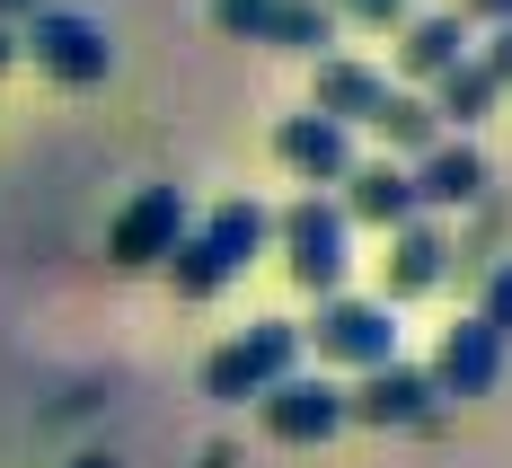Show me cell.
Returning a JSON list of instances; mask_svg holds the SVG:
<instances>
[{
    "mask_svg": "<svg viewBox=\"0 0 512 468\" xmlns=\"http://www.w3.org/2000/svg\"><path fill=\"white\" fill-rule=\"evenodd\" d=\"M477 62H486L495 89H512V27H486V53H477Z\"/></svg>",
    "mask_w": 512,
    "mask_h": 468,
    "instance_id": "obj_22",
    "label": "cell"
},
{
    "mask_svg": "<svg viewBox=\"0 0 512 468\" xmlns=\"http://www.w3.org/2000/svg\"><path fill=\"white\" fill-rule=\"evenodd\" d=\"M495 98H504V89L486 80V62H477V53L451 62V71L433 80V115H442V133L460 124V142H468V124H486V115H495Z\"/></svg>",
    "mask_w": 512,
    "mask_h": 468,
    "instance_id": "obj_18",
    "label": "cell"
},
{
    "mask_svg": "<svg viewBox=\"0 0 512 468\" xmlns=\"http://www.w3.org/2000/svg\"><path fill=\"white\" fill-rule=\"evenodd\" d=\"M195 239H204V248L230 265V274H248V265L265 257V239H274V212L256 204V195H221V204L195 221Z\"/></svg>",
    "mask_w": 512,
    "mask_h": 468,
    "instance_id": "obj_16",
    "label": "cell"
},
{
    "mask_svg": "<svg viewBox=\"0 0 512 468\" xmlns=\"http://www.w3.org/2000/svg\"><path fill=\"white\" fill-rule=\"evenodd\" d=\"M256 424H265V442H283V451H318V442L345 433V389H336L327 371H292V380H274V389L256 398Z\"/></svg>",
    "mask_w": 512,
    "mask_h": 468,
    "instance_id": "obj_5",
    "label": "cell"
},
{
    "mask_svg": "<svg viewBox=\"0 0 512 468\" xmlns=\"http://www.w3.org/2000/svg\"><path fill=\"white\" fill-rule=\"evenodd\" d=\"M407 177H415V212H424V221H433V212H468L486 195V159H477V142H460V133H442Z\"/></svg>",
    "mask_w": 512,
    "mask_h": 468,
    "instance_id": "obj_12",
    "label": "cell"
},
{
    "mask_svg": "<svg viewBox=\"0 0 512 468\" xmlns=\"http://www.w3.org/2000/svg\"><path fill=\"white\" fill-rule=\"evenodd\" d=\"M477 318H486V327H495V336L512 345V257L486 274V292H477Z\"/></svg>",
    "mask_w": 512,
    "mask_h": 468,
    "instance_id": "obj_21",
    "label": "cell"
},
{
    "mask_svg": "<svg viewBox=\"0 0 512 468\" xmlns=\"http://www.w3.org/2000/svg\"><path fill=\"white\" fill-rule=\"evenodd\" d=\"M71 468H124V460H115V451H80Z\"/></svg>",
    "mask_w": 512,
    "mask_h": 468,
    "instance_id": "obj_25",
    "label": "cell"
},
{
    "mask_svg": "<svg viewBox=\"0 0 512 468\" xmlns=\"http://www.w3.org/2000/svg\"><path fill=\"white\" fill-rule=\"evenodd\" d=\"M301 354H318V371L336 380V371H380L398 363V310L389 301H354V292H327L318 318L301 327Z\"/></svg>",
    "mask_w": 512,
    "mask_h": 468,
    "instance_id": "obj_2",
    "label": "cell"
},
{
    "mask_svg": "<svg viewBox=\"0 0 512 468\" xmlns=\"http://www.w3.org/2000/svg\"><path fill=\"white\" fill-rule=\"evenodd\" d=\"M168 283H177V301H212V292L230 283V265H221L204 239L186 230V239H177V257H168Z\"/></svg>",
    "mask_w": 512,
    "mask_h": 468,
    "instance_id": "obj_19",
    "label": "cell"
},
{
    "mask_svg": "<svg viewBox=\"0 0 512 468\" xmlns=\"http://www.w3.org/2000/svg\"><path fill=\"white\" fill-rule=\"evenodd\" d=\"M274 239H283V265H292V283H301L309 301L345 292V265H354V221L327 204V195L283 204V212H274Z\"/></svg>",
    "mask_w": 512,
    "mask_h": 468,
    "instance_id": "obj_3",
    "label": "cell"
},
{
    "mask_svg": "<svg viewBox=\"0 0 512 468\" xmlns=\"http://www.w3.org/2000/svg\"><path fill=\"white\" fill-rule=\"evenodd\" d=\"M292 371H301V327L292 318H248L230 345L204 354V398L212 407H248L274 380H292Z\"/></svg>",
    "mask_w": 512,
    "mask_h": 468,
    "instance_id": "obj_1",
    "label": "cell"
},
{
    "mask_svg": "<svg viewBox=\"0 0 512 468\" xmlns=\"http://www.w3.org/2000/svg\"><path fill=\"white\" fill-rule=\"evenodd\" d=\"M442 283H451V230L415 212L407 230H389V257H380V301L398 310V301H424V292H442Z\"/></svg>",
    "mask_w": 512,
    "mask_h": 468,
    "instance_id": "obj_10",
    "label": "cell"
},
{
    "mask_svg": "<svg viewBox=\"0 0 512 468\" xmlns=\"http://www.w3.org/2000/svg\"><path fill=\"white\" fill-rule=\"evenodd\" d=\"M336 27H371V36H398L407 27V0H318Z\"/></svg>",
    "mask_w": 512,
    "mask_h": 468,
    "instance_id": "obj_20",
    "label": "cell"
},
{
    "mask_svg": "<svg viewBox=\"0 0 512 468\" xmlns=\"http://www.w3.org/2000/svg\"><path fill=\"white\" fill-rule=\"evenodd\" d=\"M468 18L460 9H433V18H407V27H398V71H407L415 89H433V80H442V71H451V62H468Z\"/></svg>",
    "mask_w": 512,
    "mask_h": 468,
    "instance_id": "obj_15",
    "label": "cell"
},
{
    "mask_svg": "<svg viewBox=\"0 0 512 468\" xmlns=\"http://www.w3.org/2000/svg\"><path fill=\"white\" fill-rule=\"evenodd\" d=\"M274 159H283L301 186H345V177H354V133L301 106V115H283V124H274Z\"/></svg>",
    "mask_w": 512,
    "mask_h": 468,
    "instance_id": "obj_11",
    "label": "cell"
},
{
    "mask_svg": "<svg viewBox=\"0 0 512 468\" xmlns=\"http://www.w3.org/2000/svg\"><path fill=\"white\" fill-rule=\"evenodd\" d=\"M186 230H195L186 195H177V186H142L133 204L106 221V265H124V274H142V265H168Z\"/></svg>",
    "mask_w": 512,
    "mask_h": 468,
    "instance_id": "obj_7",
    "label": "cell"
},
{
    "mask_svg": "<svg viewBox=\"0 0 512 468\" xmlns=\"http://www.w3.org/2000/svg\"><path fill=\"white\" fill-rule=\"evenodd\" d=\"M468 27H512V0H460Z\"/></svg>",
    "mask_w": 512,
    "mask_h": 468,
    "instance_id": "obj_23",
    "label": "cell"
},
{
    "mask_svg": "<svg viewBox=\"0 0 512 468\" xmlns=\"http://www.w3.org/2000/svg\"><path fill=\"white\" fill-rule=\"evenodd\" d=\"M380 98H389V71H371V62H354V53H318V71H309V115H327V124H371L380 115Z\"/></svg>",
    "mask_w": 512,
    "mask_h": 468,
    "instance_id": "obj_14",
    "label": "cell"
},
{
    "mask_svg": "<svg viewBox=\"0 0 512 468\" xmlns=\"http://www.w3.org/2000/svg\"><path fill=\"white\" fill-rule=\"evenodd\" d=\"M212 27L230 45H274V53H327L336 18L318 0H212Z\"/></svg>",
    "mask_w": 512,
    "mask_h": 468,
    "instance_id": "obj_6",
    "label": "cell"
},
{
    "mask_svg": "<svg viewBox=\"0 0 512 468\" xmlns=\"http://www.w3.org/2000/svg\"><path fill=\"white\" fill-rule=\"evenodd\" d=\"M371 133L389 142V159H398V168H415V159L442 142V115H433V98H424V89H389V98H380V115H371Z\"/></svg>",
    "mask_w": 512,
    "mask_h": 468,
    "instance_id": "obj_17",
    "label": "cell"
},
{
    "mask_svg": "<svg viewBox=\"0 0 512 468\" xmlns=\"http://www.w3.org/2000/svg\"><path fill=\"white\" fill-rule=\"evenodd\" d=\"M336 212H345L354 230H380V239H389V230H407V221H415V177L398 168V159H354Z\"/></svg>",
    "mask_w": 512,
    "mask_h": 468,
    "instance_id": "obj_13",
    "label": "cell"
},
{
    "mask_svg": "<svg viewBox=\"0 0 512 468\" xmlns=\"http://www.w3.org/2000/svg\"><path fill=\"white\" fill-rule=\"evenodd\" d=\"M424 380H433V398H495V380H504V336L486 327V318H460V327H442V345H433V363H424Z\"/></svg>",
    "mask_w": 512,
    "mask_h": 468,
    "instance_id": "obj_8",
    "label": "cell"
},
{
    "mask_svg": "<svg viewBox=\"0 0 512 468\" xmlns=\"http://www.w3.org/2000/svg\"><path fill=\"white\" fill-rule=\"evenodd\" d=\"M345 424H380V433H407V424H433V380H424V363H380L362 371L354 389H345Z\"/></svg>",
    "mask_w": 512,
    "mask_h": 468,
    "instance_id": "obj_9",
    "label": "cell"
},
{
    "mask_svg": "<svg viewBox=\"0 0 512 468\" xmlns=\"http://www.w3.org/2000/svg\"><path fill=\"white\" fill-rule=\"evenodd\" d=\"M18 53H27L45 80H62V89H98L106 71H115V36H106V18H89V9H53V0L18 27Z\"/></svg>",
    "mask_w": 512,
    "mask_h": 468,
    "instance_id": "obj_4",
    "label": "cell"
},
{
    "mask_svg": "<svg viewBox=\"0 0 512 468\" xmlns=\"http://www.w3.org/2000/svg\"><path fill=\"white\" fill-rule=\"evenodd\" d=\"M36 9H45V0H0V27H27Z\"/></svg>",
    "mask_w": 512,
    "mask_h": 468,
    "instance_id": "obj_24",
    "label": "cell"
},
{
    "mask_svg": "<svg viewBox=\"0 0 512 468\" xmlns=\"http://www.w3.org/2000/svg\"><path fill=\"white\" fill-rule=\"evenodd\" d=\"M9 62H18V27H0V71H9Z\"/></svg>",
    "mask_w": 512,
    "mask_h": 468,
    "instance_id": "obj_26",
    "label": "cell"
}]
</instances>
